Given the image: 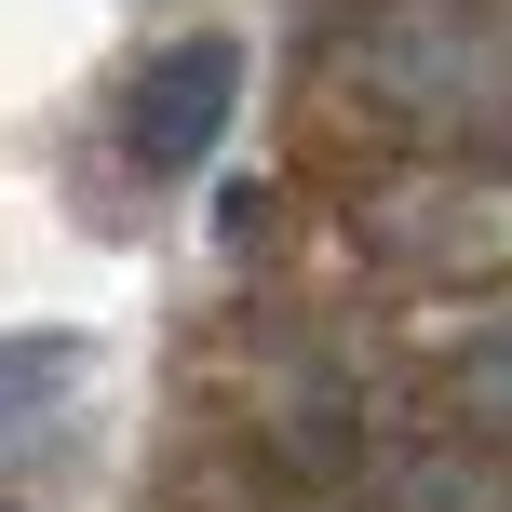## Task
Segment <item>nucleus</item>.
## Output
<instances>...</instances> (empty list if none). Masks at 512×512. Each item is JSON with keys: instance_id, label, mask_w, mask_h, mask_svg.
I'll use <instances>...</instances> for the list:
<instances>
[{"instance_id": "obj_1", "label": "nucleus", "mask_w": 512, "mask_h": 512, "mask_svg": "<svg viewBox=\"0 0 512 512\" xmlns=\"http://www.w3.org/2000/svg\"><path fill=\"white\" fill-rule=\"evenodd\" d=\"M230 108H243V41H162L149 68H135L122 149L149 162V176H203L216 135H230Z\"/></svg>"}, {"instance_id": "obj_2", "label": "nucleus", "mask_w": 512, "mask_h": 512, "mask_svg": "<svg viewBox=\"0 0 512 512\" xmlns=\"http://www.w3.org/2000/svg\"><path fill=\"white\" fill-rule=\"evenodd\" d=\"M81 364H95L81 337H0V432H41V418L81 391Z\"/></svg>"}]
</instances>
